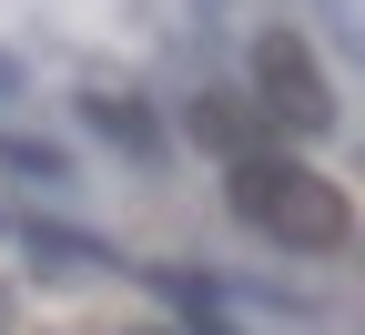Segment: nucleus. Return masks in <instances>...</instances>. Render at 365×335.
<instances>
[{"mask_svg": "<svg viewBox=\"0 0 365 335\" xmlns=\"http://www.w3.org/2000/svg\"><path fill=\"white\" fill-rule=\"evenodd\" d=\"M11 91H21V61H11V51H0V102H11Z\"/></svg>", "mask_w": 365, "mask_h": 335, "instance_id": "nucleus-7", "label": "nucleus"}, {"mask_svg": "<svg viewBox=\"0 0 365 335\" xmlns=\"http://www.w3.org/2000/svg\"><path fill=\"white\" fill-rule=\"evenodd\" d=\"M254 112L264 122H294V132H325L335 122V81H325V61H314L294 31H264L254 41Z\"/></svg>", "mask_w": 365, "mask_h": 335, "instance_id": "nucleus-2", "label": "nucleus"}, {"mask_svg": "<svg viewBox=\"0 0 365 335\" xmlns=\"http://www.w3.org/2000/svg\"><path fill=\"white\" fill-rule=\"evenodd\" d=\"M234 214L264 234V244H284V254H335L345 244V194L314 163H284V153H244L234 163Z\"/></svg>", "mask_w": 365, "mask_h": 335, "instance_id": "nucleus-1", "label": "nucleus"}, {"mask_svg": "<svg viewBox=\"0 0 365 335\" xmlns=\"http://www.w3.org/2000/svg\"><path fill=\"white\" fill-rule=\"evenodd\" d=\"M31 254H41V264H112L91 234H61V224H31Z\"/></svg>", "mask_w": 365, "mask_h": 335, "instance_id": "nucleus-6", "label": "nucleus"}, {"mask_svg": "<svg viewBox=\"0 0 365 335\" xmlns=\"http://www.w3.org/2000/svg\"><path fill=\"white\" fill-rule=\"evenodd\" d=\"M0 163L31 173V183H71V153H61V142H41V132H0Z\"/></svg>", "mask_w": 365, "mask_h": 335, "instance_id": "nucleus-4", "label": "nucleus"}, {"mask_svg": "<svg viewBox=\"0 0 365 335\" xmlns=\"http://www.w3.org/2000/svg\"><path fill=\"white\" fill-rule=\"evenodd\" d=\"M81 122L102 132V142H122V153H143V163L163 153V122L132 102V91H81Z\"/></svg>", "mask_w": 365, "mask_h": 335, "instance_id": "nucleus-3", "label": "nucleus"}, {"mask_svg": "<svg viewBox=\"0 0 365 335\" xmlns=\"http://www.w3.org/2000/svg\"><path fill=\"white\" fill-rule=\"evenodd\" d=\"M193 142H213V153L244 163V153H254V122H244L234 102H213V91H203V102H193Z\"/></svg>", "mask_w": 365, "mask_h": 335, "instance_id": "nucleus-5", "label": "nucleus"}]
</instances>
